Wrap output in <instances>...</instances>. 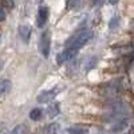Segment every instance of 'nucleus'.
Masks as SVG:
<instances>
[{
  "mask_svg": "<svg viewBox=\"0 0 134 134\" xmlns=\"http://www.w3.org/2000/svg\"><path fill=\"white\" fill-rule=\"evenodd\" d=\"M102 2H103V0H91V3H93L94 5H97V4H100Z\"/></svg>",
  "mask_w": 134,
  "mask_h": 134,
  "instance_id": "obj_20",
  "label": "nucleus"
},
{
  "mask_svg": "<svg viewBox=\"0 0 134 134\" xmlns=\"http://www.w3.org/2000/svg\"><path fill=\"white\" fill-rule=\"evenodd\" d=\"M118 23H119V19H118L117 16H114V19L110 21V27H111V28H114V27H115Z\"/></svg>",
  "mask_w": 134,
  "mask_h": 134,
  "instance_id": "obj_18",
  "label": "nucleus"
},
{
  "mask_svg": "<svg viewBox=\"0 0 134 134\" xmlns=\"http://www.w3.org/2000/svg\"><path fill=\"white\" fill-rule=\"evenodd\" d=\"M47 113H48V117L52 118V117H57L59 114V105L58 103H52L48 106L47 109Z\"/></svg>",
  "mask_w": 134,
  "mask_h": 134,
  "instance_id": "obj_13",
  "label": "nucleus"
},
{
  "mask_svg": "<svg viewBox=\"0 0 134 134\" xmlns=\"http://www.w3.org/2000/svg\"><path fill=\"white\" fill-rule=\"evenodd\" d=\"M119 91H121V83L119 82L114 81V82H110V83L106 85V91L105 93L109 97H117Z\"/></svg>",
  "mask_w": 134,
  "mask_h": 134,
  "instance_id": "obj_7",
  "label": "nucleus"
},
{
  "mask_svg": "<svg viewBox=\"0 0 134 134\" xmlns=\"http://www.w3.org/2000/svg\"><path fill=\"white\" fill-rule=\"evenodd\" d=\"M127 124H129V119L115 122V126L113 127V131H115V133H121L122 130H125V129L127 127Z\"/></svg>",
  "mask_w": 134,
  "mask_h": 134,
  "instance_id": "obj_12",
  "label": "nucleus"
},
{
  "mask_svg": "<svg viewBox=\"0 0 134 134\" xmlns=\"http://www.w3.org/2000/svg\"><path fill=\"white\" fill-rule=\"evenodd\" d=\"M67 3H69V7L70 8H76L78 5H79L81 0H67Z\"/></svg>",
  "mask_w": 134,
  "mask_h": 134,
  "instance_id": "obj_17",
  "label": "nucleus"
},
{
  "mask_svg": "<svg viewBox=\"0 0 134 134\" xmlns=\"http://www.w3.org/2000/svg\"><path fill=\"white\" fill-rule=\"evenodd\" d=\"M0 40H2V35H0Z\"/></svg>",
  "mask_w": 134,
  "mask_h": 134,
  "instance_id": "obj_24",
  "label": "nucleus"
},
{
  "mask_svg": "<svg viewBox=\"0 0 134 134\" xmlns=\"http://www.w3.org/2000/svg\"><path fill=\"white\" fill-rule=\"evenodd\" d=\"M11 90V81L9 79H2L0 81V97L5 95Z\"/></svg>",
  "mask_w": 134,
  "mask_h": 134,
  "instance_id": "obj_9",
  "label": "nucleus"
},
{
  "mask_svg": "<svg viewBox=\"0 0 134 134\" xmlns=\"http://www.w3.org/2000/svg\"><path fill=\"white\" fill-rule=\"evenodd\" d=\"M130 113H131V109L127 103L125 102H115L113 106H111V110L105 115V121L109 122H119V121H125L130 118Z\"/></svg>",
  "mask_w": 134,
  "mask_h": 134,
  "instance_id": "obj_1",
  "label": "nucleus"
},
{
  "mask_svg": "<svg viewBox=\"0 0 134 134\" xmlns=\"http://www.w3.org/2000/svg\"><path fill=\"white\" fill-rule=\"evenodd\" d=\"M107 2H109L110 4H115V3H118V0H107Z\"/></svg>",
  "mask_w": 134,
  "mask_h": 134,
  "instance_id": "obj_22",
  "label": "nucleus"
},
{
  "mask_svg": "<svg viewBox=\"0 0 134 134\" xmlns=\"http://www.w3.org/2000/svg\"><path fill=\"white\" fill-rule=\"evenodd\" d=\"M58 129H59V125L58 124H50L47 126V133L48 134H55V133L58 131Z\"/></svg>",
  "mask_w": 134,
  "mask_h": 134,
  "instance_id": "obj_15",
  "label": "nucleus"
},
{
  "mask_svg": "<svg viewBox=\"0 0 134 134\" xmlns=\"http://www.w3.org/2000/svg\"><path fill=\"white\" fill-rule=\"evenodd\" d=\"M31 32H32V30H31L30 26H26V24H24V26H20V27H19V35H20L21 39H23L24 43H28V42H30Z\"/></svg>",
  "mask_w": 134,
  "mask_h": 134,
  "instance_id": "obj_8",
  "label": "nucleus"
},
{
  "mask_svg": "<svg viewBox=\"0 0 134 134\" xmlns=\"http://www.w3.org/2000/svg\"><path fill=\"white\" fill-rule=\"evenodd\" d=\"M0 69H2V62H0Z\"/></svg>",
  "mask_w": 134,
  "mask_h": 134,
  "instance_id": "obj_23",
  "label": "nucleus"
},
{
  "mask_svg": "<svg viewBox=\"0 0 134 134\" xmlns=\"http://www.w3.org/2000/svg\"><path fill=\"white\" fill-rule=\"evenodd\" d=\"M42 117H43V110L39 109V107L32 109V110L30 111V118H31L32 121H39Z\"/></svg>",
  "mask_w": 134,
  "mask_h": 134,
  "instance_id": "obj_11",
  "label": "nucleus"
},
{
  "mask_svg": "<svg viewBox=\"0 0 134 134\" xmlns=\"http://www.w3.org/2000/svg\"><path fill=\"white\" fill-rule=\"evenodd\" d=\"M78 51H79V50H76V48H66L64 51H62L58 57H57L58 64H63V63H66V62L74 59L75 55L78 54Z\"/></svg>",
  "mask_w": 134,
  "mask_h": 134,
  "instance_id": "obj_6",
  "label": "nucleus"
},
{
  "mask_svg": "<svg viewBox=\"0 0 134 134\" xmlns=\"http://www.w3.org/2000/svg\"><path fill=\"white\" fill-rule=\"evenodd\" d=\"M91 38H93V31L91 30H81V31L75 32L74 35H71L69 39H67V42L64 43V46H66V48H76V50H79Z\"/></svg>",
  "mask_w": 134,
  "mask_h": 134,
  "instance_id": "obj_2",
  "label": "nucleus"
},
{
  "mask_svg": "<svg viewBox=\"0 0 134 134\" xmlns=\"http://www.w3.org/2000/svg\"><path fill=\"white\" fill-rule=\"evenodd\" d=\"M127 134H134V125L130 127V130H129V133H127Z\"/></svg>",
  "mask_w": 134,
  "mask_h": 134,
  "instance_id": "obj_21",
  "label": "nucleus"
},
{
  "mask_svg": "<svg viewBox=\"0 0 134 134\" xmlns=\"http://www.w3.org/2000/svg\"><path fill=\"white\" fill-rule=\"evenodd\" d=\"M0 3H2L4 7H8V8H14V5H15L14 0H0Z\"/></svg>",
  "mask_w": 134,
  "mask_h": 134,
  "instance_id": "obj_16",
  "label": "nucleus"
},
{
  "mask_svg": "<svg viewBox=\"0 0 134 134\" xmlns=\"http://www.w3.org/2000/svg\"><path fill=\"white\" fill-rule=\"evenodd\" d=\"M67 131L70 134H88V129H86L85 126H81V125L71 126V127H69Z\"/></svg>",
  "mask_w": 134,
  "mask_h": 134,
  "instance_id": "obj_10",
  "label": "nucleus"
},
{
  "mask_svg": "<svg viewBox=\"0 0 134 134\" xmlns=\"http://www.w3.org/2000/svg\"><path fill=\"white\" fill-rule=\"evenodd\" d=\"M39 50L40 54L43 55L44 58H48L50 57V50H51V34L50 31H43L40 39H39Z\"/></svg>",
  "mask_w": 134,
  "mask_h": 134,
  "instance_id": "obj_3",
  "label": "nucleus"
},
{
  "mask_svg": "<svg viewBox=\"0 0 134 134\" xmlns=\"http://www.w3.org/2000/svg\"><path fill=\"white\" fill-rule=\"evenodd\" d=\"M48 15H50V11L47 5H40L38 9V15H36V24L39 28H43L46 26L47 20H48Z\"/></svg>",
  "mask_w": 134,
  "mask_h": 134,
  "instance_id": "obj_5",
  "label": "nucleus"
},
{
  "mask_svg": "<svg viewBox=\"0 0 134 134\" xmlns=\"http://www.w3.org/2000/svg\"><path fill=\"white\" fill-rule=\"evenodd\" d=\"M59 94V88L58 87H52L50 90H43L39 93V95L36 97V100L39 103H48L51 100H54V98Z\"/></svg>",
  "mask_w": 134,
  "mask_h": 134,
  "instance_id": "obj_4",
  "label": "nucleus"
},
{
  "mask_svg": "<svg viewBox=\"0 0 134 134\" xmlns=\"http://www.w3.org/2000/svg\"><path fill=\"white\" fill-rule=\"evenodd\" d=\"M5 20V11L3 9V7H0V21Z\"/></svg>",
  "mask_w": 134,
  "mask_h": 134,
  "instance_id": "obj_19",
  "label": "nucleus"
},
{
  "mask_svg": "<svg viewBox=\"0 0 134 134\" xmlns=\"http://www.w3.org/2000/svg\"><path fill=\"white\" fill-rule=\"evenodd\" d=\"M26 133H27L26 125H18L16 127L12 129V131H11L9 134H26Z\"/></svg>",
  "mask_w": 134,
  "mask_h": 134,
  "instance_id": "obj_14",
  "label": "nucleus"
}]
</instances>
